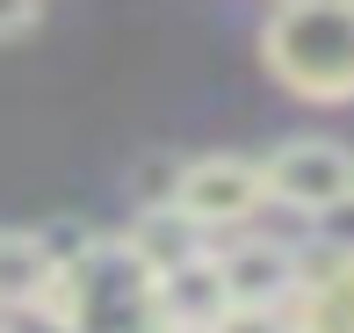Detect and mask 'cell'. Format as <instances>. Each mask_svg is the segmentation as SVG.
<instances>
[{"instance_id":"6da1fadb","label":"cell","mask_w":354,"mask_h":333,"mask_svg":"<svg viewBox=\"0 0 354 333\" xmlns=\"http://www.w3.org/2000/svg\"><path fill=\"white\" fill-rule=\"evenodd\" d=\"M37 312L58 333H159L152 268L123 240H87L80 253H66L44 282Z\"/></svg>"},{"instance_id":"7a4b0ae2","label":"cell","mask_w":354,"mask_h":333,"mask_svg":"<svg viewBox=\"0 0 354 333\" xmlns=\"http://www.w3.org/2000/svg\"><path fill=\"white\" fill-rule=\"evenodd\" d=\"M261 58L304 102H354V0H282L261 29Z\"/></svg>"},{"instance_id":"3957f363","label":"cell","mask_w":354,"mask_h":333,"mask_svg":"<svg viewBox=\"0 0 354 333\" xmlns=\"http://www.w3.org/2000/svg\"><path fill=\"white\" fill-rule=\"evenodd\" d=\"M261 188H268V203L326 217L333 203L354 196V152L340 138H282V145L261 160Z\"/></svg>"},{"instance_id":"277c9868","label":"cell","mask_w":354,"mask_h":333,"mask_svg":"<svg viewBox=\"0 0 354 333\" xmlns=\"http://www.w3.org/2000/svg\"><path fill=\"white\" fill-rule=\"evenodd\" d=\"M261 203H268L261 160H246V152H203V160H181V167H174V210H188L203 232L246 225Z\"/></svg>"},{"instance_id":"5b68a950","label":"cell","mask_w":354,"mask_h":333,"mask_svg":"<svg viewBox=\"0 0 354 333\" xmlns=\"http://www.w3.org/2000/svg\"><path fill=\"white\" fill-rule=\"evenodd\" d=\"M232 305H261V312H289V297L304 290V253L282 240H239L232 253H217Z\"/></svg>"},{"instance_id":"8992f818","label":"cell","mask_w":354,"mask_h":333,"mask_svg":"<svg viewBox=\"0 0 354 333\" xmlns=\"http://www.w3.org/2000/svg\"><path fill=\"white\" fill-rule=\"evenodd\" d=\"M152 305H159V326H188V333H210L224 312H232V290H224V268L217 253H196V261L152 276Z\"/></svg>"},{"instance_id":"52a82bcc","label":"cell","mask_w":354,"mask_h":333,"mask_svg":"<svg viewBox=\"0 0 354 333\" xmlns=\"http://www.w3.org/2000/svg\"><path fill=\"white\" fill-rule=\"evenodd\" d=\"M289 333H354V253H326L304 268V290L289 297Z\"/></svg>"},{"instance_id":"ba28073f","label":"cell","mask_w":354,"mask_h":333,"mask_svg":"<svg viewBox=\"0 0 354 333\" xmlns=\"http://www.w3.org/2000/svg\"><path fill=\"white\" fill-rule=\"evenodd\" d=\"M123 246H131L152 276H167V268H181V261L203 253V225L188 210H174V203H152V210H138V225L123 232Z\"/></svg>"},{"instance_id":"9c48e42d","label":"cell","mask_w":354,"mask_h":333,"mask_svg":"<svg viewBox=\"0 0 354 333\" xmlns=\"http://www.w3.org/2000/svg\"><path fill=\"white\" fill-rule=\"evenodd\" d=\"M51 268H58L51 240H37V232H0V312H37Z\"/></svg>"},{"instance_id":"30bf717a","label":"cell","mask_w":354,"mask_h":333,"mask_svg":"<svg viewBox=\"0 0 354 333\" xmlns=\"http://www.w3.org/2000/svg\"><path fill=\"white\" fill-rule=\"evenodd\" d=\"M210 333H289V312H261V305H232Z\"/></svg>"},{"instance_id":"8fae6325","label":"cell","mask_w":354,"mask_h":333,"mask_svg":"<svg viewBox=\"0 0 354 333\" xmlns=\"http://www.w3.org/2000/svg\"><path fill=\"white\" fill-rule=\"evenodd\" d=\"M326 232H333V253H354V196L326 210Z\"/></svg>"},{"instance_id":"7c38bea8","label":"cell","mask_w":354,"mask_h":333,"mask_svg":"<svg viewBox=\"0 0 354 333\" xmlns=\"http://www.w3.org/2000/svg\"><path fill=\"white\" fill-rule=\"evenodd\" d=\"M37 8L44 0H0V37H22V29L37 22Z\"/></svg>"},{"instance_id":"4fadbf2b","label":"cell","mask_w":354,"mask_h":333,"mask_svg":"<svg viewBox=\"0 0 354 333\" xmlns=\"http://www.w3.org/2000/svg\"><path fill=\"white\" fill-rule=\"evenodd\" d=\"M159 333H188V326H159Z\"/></svg>"}]
</instances>
